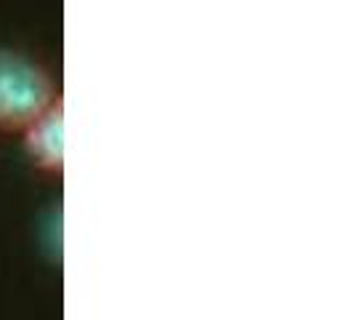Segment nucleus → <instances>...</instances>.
I'll return each instance as SVG.
<instances>
[{"mask_svg":"<svg viewBox=\"0 0 354 320\" xmlns=\"http://www.w3.org/2000/svg\"><path fill=\"white\" fill-rule=\"evenodd\" d=\"M24 147L27 155L46 171H59L64 158V121H62V105L56 102L48 107L35 123H30L24 131Z\"/></svg>","mask_w":354,"mask_h":320,"instance_id":"nucleus-2","label":"nucleus"},{"mask_svg":"<svg viewBox=\"0 0 354 320\" xmlns=\"http://www.w3.org/2000/svg\"><path fill=\"white\" fill-rule=\"evenodd\" d=\"M56 102L51 75L35 59L0 51V128L24 131Z\"/></svg>","mask_w":354,"mask_h":320,"instance_id":"nucleus-1","label":"nucleus"}]
</instances>
